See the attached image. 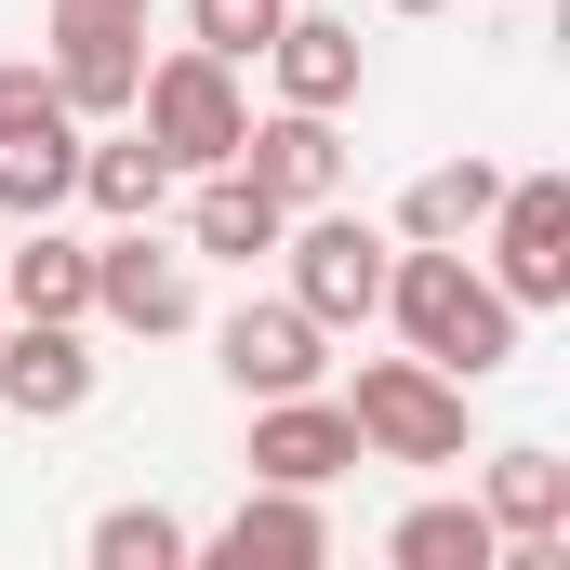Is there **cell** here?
Returning a JSON list of instances; mask_svg holds the SVG:
<instances>
[{"mask_svg":"<svg viewBox=\"0 0 570 570\" xmlns=\"http://www.w3.org/2000/svg\"><path fill=\"white\" fill-rule=\"evenodd\" d=\"M385 318L412 332V358H438L451 385H491L518 358V305L491 292V266L464 239H399L385 253Z\"/></svg>","mask_w":570,"mask_h":570,"instance_id":"1","label":"cell"},{"mask_svg":"<svg viewBox=\"0 0 570 570\" xmlns=\"http://www.w3.org/2000/svg\"><path fill=\"white\" fill-rule=\"evenodd\" d=\"M134 120H146V146H159L173 173H226L239 134H253L239 67H226V53H199V40H186V53H159V67L134 80Z\"/></svg>","mask_w":570,"mask_h":570,"instance_id":"2","label":"cell"},{"mask_svg":"<svg viewBox=\"0 0 570 570\" xmlns=\"http://www.w3.org/2000/svg\"><path fill=\"white\" fill-rule=\"evenodd\" d=\"M345 425H358L372 464H464V385L438 358H358Z\"/></svg>","mask_w":570,"mask_h":570,"instance_id":"3","label":"cell"},{"mask_svg":"<svg viewBox=\"0 0 570 570\" xmlns=\"http://www.w3.org/2000/svg\"><path fill=\"white\" fill-rule=\"evenodd\" d=\"M279 253H292V305L318 318V332H358V318H385V226H358V213H305V226H279Z\"/></svg>","mask_w":570,"mask_h":570,"instance_id":"4","label":"cell"},{"mask_svg":"<svg viewBox=\"0 0 570 570\" xmlns=\"http://www.w3.org/2000/svg\"><path fill=\"white\" fill-rule=\"evenodd\" d=\"M491 292L531 318V305H570V173H504L491 199Z\"/></svg>","mask_w":570,"mask_h":570,"instance_id":"5","label":"cell"},{"mask_svg":"<svg viewBox=\"0 0 570 570\" xmlns=\"http://www.w3.org/2000/svg\"><path fill=\"white\" fill-rule=\"evenodd\" d=\"M253 478H279V491H332L345 464H372L358 425H345V399H318V385H292V399H253V451H239Z\"/></svg>","mask_w":570,"mask_h":570,"instance_id":"6","label":"cell"},{"mask_svg":"<svg viewBox=\"0 0 570 570\" xmlns=\"http://www.w3.org/2000/svg\"><path fill=\"white\" fill-rule=\"evenodd\" d=\"M0 412H13V425L94 412V345H80V318H0Z\"/></svg>","mask_w":570,"mask_h":570,"instance_id":"7","label":"cell"},{"mask_svg":"<svg viewBox=\"0 0 570 570\" xmlns=\"http://www.w3.org/2000/svg\"><path fill=\"white\" fill-rule=\"evenodd\" d=\"M94 318H120V332H186L199 318V279H186V253H159L146 226H120V239H94Z\"/></svg>","mask_w":570,"mask_h":570,"instance_id":"8","label":"cell"},{"mask_svg":"<svg viewBox=\"0 0 570 570\" xmlns=\"http://www.w3.org/2000/svg\"><path fill=\"white\" fill-rule=\"evenodd\" d=\"M239 173H253L279 213H318V199L345 186V134H332V107H266V120L239 134Z\"/></svg>","mask_w":570,"mask_h":570,"instance_id":"9","label":"cell"},{"mask_svg":"<svg viewBox=\"0 0 570 570\" xmlns=\"http://www.w3.org/2000/svg\"><path fill=\"white\" fill-rule=\"evenodd\" d=\"M134 80H146L134 13H53V94H67V120H120Z\"/></svg>","mask_w":570,"mask_h":570,"instance_id":"10","label":"cell"},{"mask_svg":"<svg viewBox=\"0 0 570 570\" xmlns=\"http://www.w3.org/2000/svg\"><path fill=\"white\" fill-rule=\"evenodd\" d=\"M213 345H226V385H239V399H292V385H318V372H332V358H318L332 332H318L292 292H279V305H226V332H213Z\"/></svg>","mask_w":570,"mask_h":570,"instance_id":"11","label":"cell"},{"mask_svg":"<svg viewBox=\"0 0 570 570\" xmlns=\"http://www.w3.org/2000/svg\"><path fill=\"white\" fill-rule=\"evenodd\" d=\"M199 558H213V570H318V558H332V518H318V491L253 478V491H239V518H226Z\"/></svg>","mask_w":570,"mask_h":570,"instance_id":"12","label":"cell"},{"mask_svg":"<svg viewBox=\"0 0 570 570\" xmlns=\"http://www.w3.org/2000/svg\"><path fill=\"white\" fill-rule=\"evenodd\" d=\"M279 226H292V213L239 173V159L186 186V253H213V266H266V253H279Z\"/></svg>","mask_w":570,"mask_h":570,"instance_id":"13","label":"cell"},{"mask_svg":"<svg viewBox=\"0 0 570 570\" xmlns=\"http://www.w3.org/2000/svg\"><path fill=\"white\" fill-rule=\"evenodd\" d=\"M253 67H279V107H358V27L345 13H279V40Z\"/></svg>","mask_w":570,"mask_h":570,"instance_id":"14","label":"cell"},{"mask_svg":"<svg viewBox=\"0 0 570 570\" xmlns=\"http://www.w3.org/2000/svg\"><path fill=\"white\" fill-rule=\"evenodd\" d=\"M0 305L13 318H94V239H53V213L0 253Z\"/></svg>","mask_w":570,"mask_h":570,"instance_id":"15","label":"cell"},{"mask_svg":"<svg viewBox=\"0 0 570 570\" xmlns=\"http://www.w3.org/2000/svg\"><path fill=\"white\" fill-rule=\"evenodd\" d=\"M478 518H491L504 544H558V531H570V464H558V451H491Z\"/></svg>","mask_w":570,"mask_h":570,"instance_id":"16","label":"cell"},{"mask_svg":"<svg viewBox=\"0 0 570 570\" xmlns=\"http://www.w3.org/2000/svg\"><path fill=\"white\" fill-rule=\"evenodd\" d=\"M491 199H504V173L464 146V159L412 173V199H399V239H478V226H491Z\"/></svg>","mask_w":570,"mask_h":570,"instance_id":"17","label":"cell"},{"mask_svg":"<svg viewBox=\"0 0 570 570\" xmlns=\"http://www.w3.org/2000/svg\"><path fill=\"white\" fill-rule=\"evenodd\" d=\"M80 199L107 213V226H159V199H173V159L146 134H120V146H80Z\"/></svg>","mask_w":570,"mask_h":570,"instance_id":"18","label":"cell"},{"mask_svg":"<svg viewBox=\"0 0 570 570\" xmlns=\"http://www.w3.org/2000/svg\"><path fill=\"white\" fill-rule=\"evenodd\" d=\"M385 558H399V570H491V558H504V531H491L478 504H412V518L385 531Z\"/></svg>","mask_w":570,"mask_h":570,"instance_id":"19","label":"cell"},{"mask_svg":"<svg viewBox=\"0 0 570 570\" xmlns=\"http://www.w3.org/2000/svg\"><path fill=\"white\" fill-rule=\"evenodd\" d=\"M53 199H80V120H67V134H13V146H0V213L40 226Z\"/></svg>","mask_w":570,"mask_h":570,"instance_id":"20","label":"cell"},{"mask_svg":"<svg viewBox=\"0 0 570 570\" xmlns=\"http://www.w3.org/2000/svg\"><path fill=\"white\" fill-rule=\"evenodd\" d=\"M186 558H199V531L173 504H107L94 518V570H186Z\"/></svg>","mask_w":570,"mask_h":570,"instance_id":"21","label":"cell"},{"mask_svg":"<svg viewBox=\"0 0 570 570\" xmlns=\"http://www.w3.org/2000/svg\"><path fill=\"white\" fill-rule=\"evenodd\" d=\"M279 13H292V0H186V40L226 53V67H253V53L279 40Z\"/></svg>","mask_w":570,"mask_h":570,"instance_id":"22","label":"cell"},{"mask_svg":"<svg viewBox=\"0 0 570 570\" xmlns=\"http://www.w3.org/2000/svg\"><path fill=\"white\" fill-rule=\"evenodd\" d=\"M13 134H67V94H53V67H0V146Z\"/></svg>","mask_w":570,"mask_h":570,"instance_id":"23","label":"cell"},{"mask_svg":"<svg viewBox=\"0 0 570 570\" xmlns=\"http://www.w3.org/2000/svg\"><path fill=\"white\" fill-rule=\"evenodd\" d=\"M53 13H134V27H146V0H53Z\"/></svg>","mask_w":570,"mask_h":570,"instance_id":"24","label":"cell"},{"mask_svg":"<svg viewBox=\"0 0 570 570\" xmlns=\"http://www.w3.org/2000/svg\"><path fill=\"white\" fill-rule=\"evenodd\" d=\"M385 13H438V0H385Z\"/></svg>","mask_w":570,"mask_h":570,"instance_id":"25","label":"cell"},{"mask_svg":"<svg viewBox=\"0 0 570 570\" xmlns=\"http://www.w3.org/2000/svg\"><path fill=\"white\" fill-rule=\"evenodd\" d=\"M0 318H13V305H0Z\"/></svg>","mask_w":570,"mask_h":570,"instance_id":"26","label":"cell"}]
</instances>
